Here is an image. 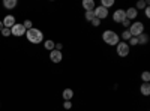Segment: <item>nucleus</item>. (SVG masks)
<instances>
[{"label":"nucleus","mask_w":150,"mask_h":111,"mask_svg":"<svg viewBox=\"0 0 150 111\" xmlns=\"http://www.w3.org/2000/svg\"><path fill=\"white\" fill-rule=\"evenodd\" d=\"M90 23H92L93 27H99V26H101V20H98V18H93Z\"/></svg>","instance_id":"26"},{"label":"nucleus","mask_w":150,"mask_h":111,"mask_svg":"<svg viewBox=\"0 0 150 111\" xmlns=\"http://www.w3.org/2000/svg\"><path fill=\"white\" fill-rule=\"evenodd\" d=\"M3 6L6 9H14L17 6V0H3Z\"/></svg>","instance_id":"15"},{"label":"nucleus","mask_w":150,"mask_h":111,"mask_svg":"<svg viewBox=\"0 0 150 111\" xmlns=\"http://www.w3.org/2000/svg\"><path fill=\"white\" fill-rule=\"evenodd\" d=\"M147 6H149V2H147V0H138V2H137V6H135V9H137V11H138V9L144 11Z\"/></svg>","instance_id":"16"},{"label":"nucleus","mask_w":150,"mask_h":111,"mask_svg":"<svg viewBox=\"0 0 150 111\" xmlns=\"http://www.w3.org/2000/svg\"><path fill=\"white\" fill-rule=\"evenodd\" d=\"M125 18H126V15H125L123 9H116L114 12H112V21L114 23H122Z\"/></svg>","instance_id":"8"},{"label":"nucleus","mask_w":150,"mask_h":111,"mask_svg":"<svg viewBox=\"0 0 150 111\" xmlns=\"http://www.w3.org/2000/svg\"><path fill=\"white\" fill-rule=\"evenodd\" d=\"M54 47H56V44H54V41H51V39H48V41L44 42V48H45V50H48V51H53Z\"/></svg>","instance_id":"17"},{"label":"nucleus","mask_w":150,"mask_h":111,"mask_svg":"<svg viewBox=\"0 0 150 111\" xmlns=\"http://www.w3.org/2000/svg\"><path fill=\"white\" fill-rule=\"evenodd\" d=\"M2 30H3V23L0 21V32H2Z\"/></svg>","instance_id":"29"},{"label":"nucleus","mask_w":150,"mask_h":111,"mask_svg":"<svg viewBox=\"0 0 150 111\" xmlns=\"http://www.w3.org/2000/svg\"><path fill=\"white\" fill-rule=\"evenodd\" d=\"M26 38H27L29 42H32V44L36 45V44H41L44 41V33L39 29L33 27V29H30V30L26 32Z\"/></svg>","instance_id":"1"},{"label":"nucleus","mask_w":150,"mask_h":111,"mask_svg":"<svg viewBox=\"0 0 150 111\" xmlns=\"http://www.w3.org/2000/svg\"><path fill=\"white\" fill-rule=\"evenodd\" d=\"M26 29H24V26H23V24H14V27H12L11 29V35L12 36H17V38H20V36H24V35H26Z\"/></svg>","instance_id":"6"},{"label":"nucleus","mask_w":150,"mask_h":111,"mask_svg":"<svg viewBox=\"0 0 150 111\" xmlns=\"http://www.w3.org/2000/svg\"><path fill=\"white\" fill-rule=\"evenodd\" d=\"M140 92H141L143 96H149L150 95V84L149 83H143L140 86Z\"/></svg>","instance_id":"12"},{"label":"nucleus","mask_w":150,"mask_h":111,"mask_svg":"<svg viewBox=\"0 0 150 111\" xmlns=\"http://www.w3.org/2000/svg\"><path fill=\"white\" fill-rule=\"evenodd\" d=\"M50 60H51L53 63H60V62L63 60V54H62V51L53 50V51H50Z\"/></svg>","instance_id":"7"},{"label":"nucleus","mask_w":150,"mask_h":111,"mask_svg":"<svg viewBox=\"0 0 150 111\" xmlns=\"http://www.w3.org/2000/svg\"><path fill=\"white\" fill-rule=\"evenodd\" d=\"M84 17H86V20H87V21H92V20L95 18V12H93V11H87Z\"/></svg>","instance_id":"21"},{"label":"nucleus","mask_w":150,"mask_h":111,"mask_svg":"<svg viewBox=\"0 0 150 111\" xmlns=\"http://www.w3.org/2000/svg\"><path fill=\"white\" fill-rule=\"evenodd\" d=\"M2 23H3V27L12 29V27H14V24H15V17H14V15H6Z\"/></svg>","instance_id":"9"},{"label":"nucleus","mask_w":150,"mask_h":111,"mask_svg":"<svg viewBox=\"0 0 150 111\" xmlns=\"http://www.w3.org/2000/svg\"><path fill=\"white\" fill-rule=\"evenodd\" d=\"M129 33L131 36H134V38H137V36H140L141 33H144V24L143 23H131V26H129Z\"/></svg>","instance_id":"3"},{"label":"nucleus","mask_w":150,"mask_h":111,"mask_svg":"<svg viewBox=\"0 0 150 111\" xmlns=\"http://www.w3.org/2000/svg\"><path fill=\"white\" fill-rule=\"evenodd\" d=\"M144 14H146V17H147V18H150V8H149V6L144 9Z\"/></svg>","instance_id":"28"},{"label":"nucleus","mask_w":150,"mask_h":111,"mask_svg":"<svg viewBox=\"0 0 150 111\" xmlns=\"http://www.w3.org/2000/svg\"><path fill=\"white\" fill-rule=\"evenodd\" d=\"M62 96H63L65 101H71L72 98H74V90L72 89H65L63 93H62Z\"/></svg>","instance_id":"13"},{"label":"nucleus","mask_w":150,"mask_h":111,"mask_svg":"<svg viewBox=\"0 0 150 111\" xmlns=\"http://www.w3.org/2000/svg\"><path fill=\"white\" fill-rule=\"evenodd\" d=\"M102 39L105 44L111 45V47H116L119 42H120V36L114 32V30H105L102 33Z\"/></svg>","instance_id":"2"},{"label":"nucleus","mask_w":150,"mask_h":111,"mask_svg":"<svg viewBox=\"0 0 150 111\" xmlns=\"http://www.w3.org/2000/svg\"><path fill=\"white\" fill-rule=\"evenodd\" d=\"M116 47H117L116 48L117 56H120V57H126L129 54V51H131V47L128 45V42H119Z\"/></svg>","instance_id":"4"},{"label":"nucleus","mask_w":150,"mask_h":111,"mask_svg":"<svg viewBox=\"0 0 150 111\" xmlns=\"http://www.w3.org/2000/svg\"><path fill=\"white\" fill-rule=\"evenodd\" d=\"M137 39H138V44H141V45H144V44H147V42L150 41V38H149L147 33H141L140 36H137Z\"/></svg>","instance_id":"14"},{"label":"nucleus","mask_w":150,"mask_h":111,"mask_svg":"<svg viewBox=\"0 0 150 111\" xmlns=\"http://www.w3.org/2000/svg\"><path fill=\"white\" fill-rule=\"evenodd\" d=\"M120 38L123 39V42H126V41H129L132 36H131V33H129V30H123V33L120 35Z\"/></svg>","instance_id":"18"},{"label":"nucleus","mask_w":150,"mask_h":111,"mask_svg":"<svg viewBox=\"0 0 150 111\" xmlns=\"http://www.w3.org/2000/svg\"><path fill=\"white\" fill-rule=\"evenodd\" d=\"M141 80H143L144 83H149V81H150V72H149V71H144V72L141 74Z\"/></svg>","instance_id":"20"},{"label":"nucleus","mask_w":150,"mask_h":111,"mask_svg":"<svg viewBox=\"0 0 150 111\" xmlns=\"http://www.w3.org/2000/svg\"><path fill=\"white\" fill-rule=\"evenodd\" d=\"M125 15H126V18L131 21V20H135L137 15H138V11H137L135 8H128L126 11H125Z\"/></svg>","instance_id":"10"},{"label":"nucleus","mask_w":150,"mask_h":111,"mask_svg":"<svg viewBox=\"0 0 150 111\" xmlns=\"http://www.w3.org/2000/svg\"><path fill=\"white\" fill-rule=\"evenodd\" d=\"M128 45H129V47H135V45H138V39L132 36V38L129 39V44H128Z\"/></svg>","instance_id":"24"},{"label":"nucleus","mask_w":150,"mask_h":111,"mask_svg":"<svg viewBox=\"0 0 150 111\" xmlns=\"http://www.w3.org/2000/svg\"><path fill=\"white\" fill-rule=\"evenodd\" d=\"M23 26H24V29H26V30H30V29H33V23L30 20H26V21L23 23Z\"/></svg>","instance_id":"22"},{"label":"nucleus","mask_w":150,"mask_h":111,"mask_svg":"<svg viewBox=\"0 0 150 111\" xmlns=\"http://www.w3.org/2000/svg\"><path fill=\"white\" fill-rule=\"evenodd\" d=\"M112 5H114V0H102V2H101V6H104L105 9L111 8Z\"/></svg>","instance_id":"19"},{"label":"nucleus","mask_w":150,"mask_h":111,"mask_svg":"<svg viewBox=\"0 0 150 111\" xmlns=\"http://www.w3.org/2000/svg\"><path fill=\"white\" fill-rule=\"evenodd\" d=\"M81 6L86 9V12L87 11H93L95 8H96V3H95V0H84V2L81 3Z\"/></svg>","instance_id":"11"},{"label":"nucleus","mask_w":150,"mask_h":111,"mask_svg":"<svg viewBox=\"0 0 150 111\" xmlns=\"http://www.w3.org/2000/svg\"><path fill=\"white\" fill-rule=\"evenodd\" d=\"M2 33V36H5V38H8V36H11V29H6V27H3V30L0 32Z\"/></svg>","instance_id":"25"},{"label":"nucleus","mask_w":150,"mask_h":111,"mask_svg":"<svg viewBox=\"0 0 150 111\" xmlns=\"http://www.w3.org/2000/svg\"><path fill=\"white\" fill-rule=\"evenodd\" d=\"M120 24H122V26L125 27V30H128V29H129V26H131V21H129L128 18H125V20H123Z\"/></svg>","instance_id":"23"},{"label":"nucleus","mask_w":150,"mask_h":111,"mask_svg":"<svg viewBox=\"0 0 150 111\" xmlns=\"http://www.w3.org/2000/svg\"><path fill=\"white\" fill-rule=\"evenodd\" d=\"M63 108H65V110H71V108H72V102H71V101H65Z\"/></svg>","instance_id":"27"},{"label":"nucleus","mask_w":150,"mask_h":111,"mask_svg":"<svg viewBox=\"0 0 150 111\" xmlns=\"http://www.w3.org/2000/svg\"><path fill=\"white\" fill-rule=\"evenodd\" d=\"M93 12H95V18H98V20H105L107 17H108V9H105L104 6H96L95 9H93Z\"/></svg>","instance_id":"5"}]
</instances>
